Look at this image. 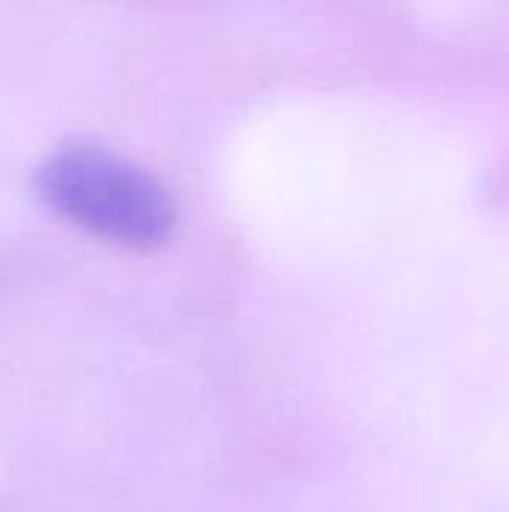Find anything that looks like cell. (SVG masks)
I'll return each instance as SVG.
<instances>
[{"mask_svg": "<svg viewBox=\"0 0 509 512\" xmlns=\"http://www.w3.org/2000/svg\"><path fill=\"white\" fill-rule=\"evenodd\" d=\"M36 192L60 219L129 249L162 246L177 225L171 192L147 168L102 144H69L45 156Z\"/></svg>", "mask_w": 509, "mask_h": 512, "instance_id": "1", "label": "cell"}]
</instances>
